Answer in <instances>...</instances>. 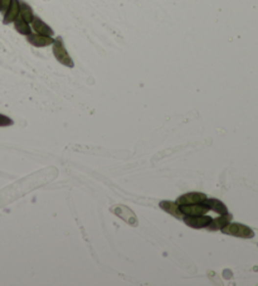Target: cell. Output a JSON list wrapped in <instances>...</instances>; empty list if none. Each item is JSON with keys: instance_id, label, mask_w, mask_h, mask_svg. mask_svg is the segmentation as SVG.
<instances>
[{"instance_id": "ba28073f", "label": "cell", "mask_w": 258, "mask_h": 286, "mask_svg": "<svg viewBox=\"0 0 258 286\" xmlns=\"http://www.w3.org/2000/svg\"><path fill=\"white\" fill-rule=\"evenodd\" d=\"M32 29L34 30L35 33H38V34H43V36H49L53 37L54 36V30L48 25L47 23L44 21H42L39 17L34 15V18L32 21Z\"/></svg>"}, {"instance_id": "8fae6325", "label": "cell", "mask_w": 258, "mask_h": 286, "mask_svg": "<svg viewBox=\"0 0 258 286\" xmlns=\"http://www.w3.org/2000/svg\"><path fill=\"white\" fill-rule=\"evenodd\" d=\"M159 206H160V208H162L164 212L169 213V214H171L173 217H175V218L183 219V217H184V215H183V213L180 212L179 204H176L175 202L160 201Z\"/></svg>"}, {"instance_id": "3957f363", "label": "cell", "mask_w": 258, "mask_h": 286, "mask_svg": "<svg viewBox=\"0 0 258 286\" xmlns=\"http://www.w3.org/2000/svg\"><path fill=\"white\" fill-rule=\"evenodd\" d=\"M111 212L114 214H116L120 219H122L123 222L131 224V226H138V217L129 207L122 206V204H118V206H114L111 208Z\"/></svg>"}, {"instance_id": "5b68a950", "label": "cell", "mask_w": 258, "mask_h": 286, "mask_svg": "<svg viewBox=\"0 0 258 286\" xmlns=\"http://www.w3.org/2000/svg\"><path fill=\"white\" fill-rule=\"evenodd\" d=\"M26 41L28 43L37 48H43L52 46L54 39L49 36H43V34H38V33H30L26 36Z\"/></svg>"}, {"instance_id": "52a82bcc", "label": "cell", "mask_w": 258, "mask_h": 286, "mask_svg": "<svg viewBox=\"0 0 258 286\" xmlns=\"http://www.w3.org/2000/svg\"><path fill=\"white\" fill-rule=\"evenodd\" d=\"M207 195L203 194V193H185V194L180 195L178 199H176L175 203L179 204V206H185V204H195V203H202L204 199H207Z\"/></svg>"}, {"instance_id": "7c38bea8", "label": "cell", "mask_w": 258, "mask_h": 286, "mask_svg": "<svg viewBox=\"0 0 258 286\" xmlns=\"http://www.w3.org/2000/svg\"><path fill=\"white\" fill-rule=\"evenodd\" d=\"M203 203L208 206L209 210L214 211L218 214H226L228 213V208H227L226 204L223 202H220L219 199H215V198H207L203 201Z\"/></svg>"}, {"instance_id": "6da1fadb", "label": "cell", "mask_w": 258, "mask_h": 286, "mask_svg": "<svg viewBox=\"0 0 258 286\" xmlns=\"http://www.w3.org/2000/svg\"><path fill=\"white\" fill-rule=\"evenodd\" d=\"M53 54H54V58L58 61L61 65L66 66L68 68H73L74 67V62L72 57L70 56L68 50L66 49L65 42H63V38L62 37H57L53 42Z\"/></svg>"}, {"instance_id": "277c9868", "label": "cell", "mask_w": 258, "mask_h": 286, "mask_svg": "<svg viewBox=\"0 0 258 286\" xmlns=\"http://www.w3.org/2000/svg\"><path fill=\"white\" fill-rule=\"evenodd\" d=\"M211 217L206 214L202 215H184L183 217V221L187 226L191 228H197V230H200V228H207L209 223L211 222Z\"/></svg>"}, {"instance_id": "9c48e42d", "label": "cell", "mask_w": 258, "mask_h": 286, "mask_svg": "<svg viewBox=\"0 0 258 286\" xmlns=\"http://www.w3.org/2000/svg\"><path fill=\"white\" fill-rule=\"evenodd\" d=\"M19 15V0H12L10 4H9L8 9L4 12V18L3 23L4 24H10L18 18Z\"/></svg>"}, {"instance_id": "9a60e30c", "label": "cell", "mask_w": 258, "mask_h": 286, "mask_svg": "<svg viewBox=\"0 0 258 286\" xmlns=\"http://www.w3.org/2000/svg\"><path fill=\"white\" fill-rule=\"evenodd\" d=\"M13 124H14V121L9 118V116H5V115H3V114H0V126L1 127L12 126Z\"/></svg>"}, {"instance_id": "30bf717a", "label": "cell", "mask_w": 258, "mask_h": 286, "mask_svg": "<svg viewBox=\"0 0 258 286\" xmlns=\"http://www.w3.org/2000/svg\"><path fill=\"white\" fill-rule=\"evenodd\" d=\"M232 218H233L232 214H229V213H226V214H219L218 218L211 219V223L207 226V230H209V231L222 230L223 227H226L227 224L231 223Z\"/></svg>"}, {"instance_id": "2e32d148", "label": "cell", "mask_w": 258, "mask_h": 286, "mask_svg": "<svg viewBox=\"0 0 258 286\" xmlns=\"http://www.w3.org/2000/svg\"><path fill=\"white\" fill-rule=\"evenodd\" d=\"M10 1L12 0H0V6H1V12H5L6 9H8L9 4H10Z\"/></svg>"}, {"instance_id": "8992f818", "label": "cell", "mask_w": 258, "mask_h": 286, "mask_svg": "<svg viewBox=\"0 0 258 286\" xmlns=\"http://www.w3.org/2000/svg\"><path fill=\"white\" fill-rule=\"evenodd\" d=\"M180 212L183 215H202L206 214L209 211L208 206L203 203H195V204H185V206H179Z\"/></svg>"}, {"instance_id": "5bb4252c", "label": "cell", "mask_w": 258, "mask_h": 286, "mask_svg": "<svg viewBox=\"0 0 258 286\" xmlns=\"http://www.w3.org/2000/svg\"><path fill=\"white\" fill-rule=\"evenodd\" d=\"M14 28L15 30H17L19 34H22V36H28V34H30L32 33V27L29 25V23L28 22L24 21L23 18H21L19 15H18V18L15 19L14 22Z\"/></svg>"}, {"instance_id": "4fadbf2b", "label": "cell", "mask_w": 258, "mask_h": 286, "mask_svg": "<svg viewBox=\"0 0 258 286\" xmlns=\"http://www.w3.org/2000/svg\"><path fill=\"white\" fill-rule=\"evenodd\" d=\"M19 17L23 18L25 22H28L29 24L32 23L33 18H34L33 9L30 8L29 4L25 3L24 0H19Z\"/></svg>"}, {"instance_id": "7a4b0ae2", "label": "cell", "mask_w": 258, "mask_h": 286, "mask_svg": "<svg viewBox=\"0 0 258 286\" xmlns=\"http://www.w3.org/2000/svg\"><path fill=\"white\" fill-rule=\"evenodd\" d=\"M220 231L224 235L241 237V238H253L255 237V232L248 226L241 223H228L226 227H223Z\"/></svg>"}, {"instance_id": "e0dca14e", "label": "cell", "mask_w": 258, "mask_h": 286, "mask_svg": "<svg viewBox=\"0 0 258 286\" xmlns=\"http://www.w3.org/2000/svg\"><path fill=\"white\" fill-rule=\"evenodd\" d=\"M0 12H1V6H0Z\"/></svg>"}]
</instances>
